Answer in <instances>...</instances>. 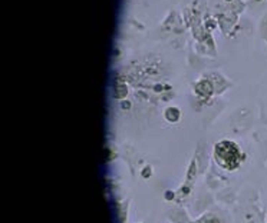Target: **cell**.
Instances as JSON below:
<instances>
[{"mask_svg":"<svg viewBox=\"0 0 267 223\" xmlns=\"http://www.w3.org/2000/svg\"><path fill=\"white\" fill-rule=\"evenodd\" d=\"M214 156H216V160L218 165L227 170H234L243 160V155L240 153L237 146L228 140L218 142L216 145Z\"/></svg>","mask_w":267,"mask_h":223,"instance_id":"1","label":"cell"}]
</instances>
